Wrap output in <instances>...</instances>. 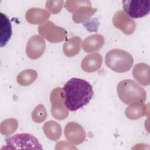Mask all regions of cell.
<instances>
[{"label":"cell","instance_id":"cell-1","mask_svg":"<svg viewBox=\"0 0 150 150\" xmlns=\"http://www.w3.org/2000/svg\"><path fill=\"white\" fill-rule=\"evenodd\" d=\"M64 103L67 109L75 111L89 103L94 92L92 86L86 80L71 78L62 88Z\"/></svg>","mask_w":150,"mask_h":150},{"label":"cell","instance_id":"cell-2","mask_svg":"<svg viewBox=\"0 0 150 150\" xmlns=\"http://www.w3.org/2000/svg\"><path fill=\"white\" fill-rule=\"evenodd\" d=\"M117 91L120 100L125 104L143 103L146 98L145 89L136 81L130 79L120 81Z\"/></svg>","mask_w":150,"mask_h":150},{"label":"cell","instance_id":"cell-3","mask_svg":"<svg viewBox=\"0 0 150 150\" xmlns=\"http://www.w3.org/2000/svg\"><path fill=\"white\" fill-rule=\"evenodd\" d=\"M105 63L112 71L121 73L130 70L134 63V59L128 52L120 49H113L107 53Z\"/></svg>","mask_w":150,"mask_h":150},{"label":"cell","instance_id":"cell-4","mask_svg":"<svg viewBox=\"0 0 150 150\" xmlns=\"http://www.w3.org/2000/svg\"><path fill=\"white\" fill-rule=\"evenodd\" d=\"M42 149L39 140L33 135L28 133L17 134L5 139V144L1 148L3 149Z\"/></svg>","mask_w":150,"mask_h":150},{"label":"cell","instance_id":"cell-5","mask_svg":"<svg viewBox=\"0 0 150 150\" xmlns=\"http://www.w3.org/2000/svg\"><path fill=\"white\" fill-rule=\"evenodd\" d=\"M123 9L131 18H140L148 15L150 11L149 0H124Z\"/></svg>","mask_w":150,"mask_h":150},{"label":"cell","instance_id":"cell-6","mask_svg":"<svg viewBox=\"0 0 150 150\" xmlns=\"http://www.w3.org/2000/svg\"><path fill=\"white\" fill-rule=\"evenodd\" d=\"M38 32L42 38L51 43H58L65 40L67 38L66 30L56 26L51 21H47L41 24L38 28Z\"/></svg>","mask_w":150,"mask_h":150},{"label":"cell","instance_id":"cell-7","mask_svg":"<svg viewBox=\"0 0 150 150\" xmlns=\"http://www.w3.org/2000/svg\"><path fill=\"white\" fill-rule=\"evenodd\" d=\"M51 113L53 117L58 120H62L67 117L69 111L64 105V96L62 88L57 87L51 93Z\"/></svg>","mask_w":150,"mask_h":150},{"label":"cell","instance_id":"cell-8","mask_svg":"<svg viewBox=\"0 0 150 150\" xmlns=\"http://www.w3.org/2000/svg\"><path fill=\"white\" fill-rule=\"evenodd\" d=\"M112 22L115 28L127 35L132 34L136 28L135 21L122 11H118L115 13Z\"/></svg>","mask_w":150,"mask_h":150},{"label":"cell","instance_id":"cell-9","mask_svg":"<svg viewBox=\"0 0 150 150\" xmlns=\"http://www.w3.org/2000/svg\"><path fill=\"white\" fill-rule=\"evenodd\" d=\"M64 133L66 139L75 145L83 143L86 137L84 128L74 122H70L66 125Z\"/></svg>","mask_w":150,"mask_h":150},{"label":"cell","instance_id":"cell-10","mask_svg":"<svg viewBox=\"0 0 150 150\" xmlns=\"http://www.w3.org/2000/svg\"><path fill=\"white\" fill-rule=\"evenodd\" d=\"M46 49V42L44 39L38 35L32 36L27 42L26 53L31 59H37L41 57Z\"/></svg>","mask_w":150,"mask_h":150},{"label":"cell","instance_id":"cell-11","mask_svg":"<svg viewBox=\"0 0 150 150\" xmlns=\"http://www.w3.org/2000/svg\"><path fill=\"white\" fill-rule=\"evenodd\" d=\"M102 56L98 53H93L87 55L82 60L81 67L87 73H93L97 71L102 64Z\"/></svg>","mask_w":150,"mask_h":150},{"label":"cell","instance_id":"cell-12","mask_svg":"<svg viewBox=\"0 0 150 150\" xmlns=\"http://www.w3.org/2000/svg\"><path fill=\"white\" fill-rule=\"evenodd\" d=\"M50 13L44 9L40 8H32L27 11L25 18L28 22L31 24H41L46 22L49 18Z\"/></svg>","mask_w":150,"mask_h":150},{"label":"cell","instance_id":"cell-13","mask_svg":"<svg viewBox=\"0 0 150 150\" xmlns=\"http://www.w3.org/2000/svg\"><path fill=\"white\" fill-rule=\"evenodd\" d=\"M104 44V38L100 34H94L87 37L82 42V49L87 53L99 50Z\"/></svg>","mask_w":150,"mask_h":150},{"label":"cell","instance_id":"cell-14","mask_svg":"<svg viewBox=\"0 0 150 150\" xmlns=\"http://www.w3.org/2000/svg\"><path fill=\"white\" fill-rule=\"evenodd\" d=\"M134 78L142 86L149 84V66L145 63H138L132 70Z\"/></svg>","mask_w":150,"mask_h":150},{"label":"cell","instance_id":"cell-15","mask_svg":"<svg viewBox=\"0 0 150 150\" xmlns=\"http://www.w3.org/2000/svg\"><path fill=\"white\" fill-rule=\"evenodd\" d=\"M0 16V45L2 47L6 45L12 36V26L10 21L6 15L1 12Z\"/></svg>","mask_w":150,"mask_h":150},{"label":"cell","instance_id":"cell-16","mask_svg":"<svg viewBox=\"0 0 150 150\" xmlns=\"http://www.w3.org/2000/svg\"><path fill=\"white\" fill-rule=\"evenodd\" d=\"M81 39L79 36H73L67 40L63 44V51L67 57L76 56L80 50Z\"/></svg>","mask_w":150,"mask_h":150},{"label":"cell","instance_id":"cell-17","mask_svg":"<svg viewBox=\"0 0 150 150\" xmlns=\"http://www.w3.org/2000/svg\"><path fill=\"white\" fill-rule=\"evenodd\" d=\"M44 134L47 138L52 141H57L62 135V127L60 124L53 120L47 121L43 127Z\"/></svg>","mask_w":150,"mask_h":150},{"label":"cell","instance_id":"cell-18","mask_svg":"<svg viewBox=\"0 0 150 150\" xmlns=\"http://www.w3.org/2000/svg\"><path fill=\"white\" fill-rule=\"evenodd\" d=\"M146 107L143 103L130 104L125 111L126 117L131 120H137L144 116L146 114Z\"/></svg>","mask_w":150,"mask_h":150},{"label":"cell","instance_id":"cell-19","mask_svg":"<svg viewBox=\"0 0 150 150\" xmlns=\"http://www.w3.org/2000/svg\"><path fill=\"white\" fill-rule=\"evenodd\" d=\"M97 11V8H92L91 5L80 6L75 12L73 13L72 16L73 21L76 23L83 22L84 21L89 19L92 15H93Z\"/></svg>","mask_w":150,"mask_h":150},{"label":"cell","instance_id":"cell-20","mask_svg":"<svg viewBox=\"0 0 150 150\" xmlns=\"http://www.w3.org/2000/svg\"><path fill=\"white\" fill-rule=\"evenodd\" d=\"M38 77V73L35 70H25L17 76V82L22 86H27L33 83Z\"/></svg>","mask_w":150,"mask_h":150},{"label":"cell","instance_id":"cell-21","mask_svg":"<svg viewBox=\"0 0 150 150\" xmlns=\"http://www.w3.org/2000/svg\"><path fill=\"white\" fill-rule=\"evenodd\" d=\"M18 128V122L14 118H8L1 123V133L4 135L13 134Z\"/></svg>","mask_w":150,"mask_h":150},{"label":"cell","instance_id":"cell-22","mask_svg":"<svg viewBox=\"0 0 150 150\" xmlns=\"http://www.w3.org/2000/svg\"><path fill=\"white\" fill-rule=\"evenodd\" d=\"M47 115V114L44 105L39 104L37 105L32 111V118L35 122L40 123L46 120Z\"/></svg>","mask_w":150,"mask_h":150},{"label":"cell","instance_id":"cell-23","mask_svg":"<svg viewBox=\"0 0 150 150\" xmlns=\"http://www.w3.org/2000/svg\"><path fill=\"white\" fill-rule=\"evenodd\" d=\"M91 5L89 1H67L65 3V7L71 13L75 12L80 6Z\"/></svg>","mask_w":150,"mask_h":150},{"label":"cell","instance_id":"cell-24","mask_svg":"<svg viewBox=\"0 0 150 150\" xmlns=\"http://www.w3.org/2000/svg\"><path fill=\"white\" fill-rule=\"evenodd\" d=\"M64 1H47L46 2V8L53 14L60 12L64 5Z\"/></svg>","mask_w":150,"mask_h":150}]
</instances>
